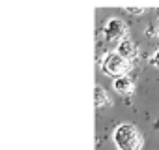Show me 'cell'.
<instances>
[{
	"label": "cell",
	"instance_id": "cell-1",
	"mask_svg": "<svg viewBox=\"0 0 159 150\" xmlns=\"http://www.w3.org/2000/svg\"><path fill=\"white\" fill-rule=\"evenodd\" d=\"M112 141L118 150H142L144 135L135 124H120L112 131Z\"/></svg>",
	"mask_w": 159,
	"mask_h": 150
},
{
	"label": "cell",
	"instance_id": "cell-2",
	"mask_svg": "<svg viewBox=\"0 0 159 150\" xmlns=\"http://www.w3.org/2000/svg\"><path fill=\"white\" fill-rule=\"evenodd\" d=\"M101 69L107 75H111L112 79H118V77H125V75H129V71L133 69V62L122 58L116 51H109L101 58Z\"/></svg>",
	"mask_w": 159,
	"mask_h": 150
},
{
	"label": "cell",
	"instance_id": "cell-3",
	"mask_svg": "<svg viewBox=\"0 0 159 150\" xmlns=\"http://www.w3.org/2000/svg\"><path fill=\"white\" fill-rule=\"evenodd\" d=\"M103 36H105V40L111 41V43L122 41L124 38H127V25H125V21L120 19V17H111V19H107L105 25H103Z\"/></svg>",
	"mask_w": 159,
	"mask_h": 150
},
{
	"label": "cell",
	"instance_id": "cell-4",
	"mask_svg": "<svg viewBox=\"0 0 159 150\" xmlns=\"http://www.w3.org/2000/svg\"><path fill=\"white\" fill-rule=\"evenodd\" d=\"M114 51H116L122 58H125V60H133V58H137V54H139V47H137V43H135L129 36L124 38L122 41H118Z\"/></svg>",
	"mask_w": 159,
	"mask_h": 150
},
{
	"label": "cell",
	"instance_id": "cell-5",
	"mask_svg": "<svg viewBox=\"0 0 159 150\" xmlns=\"http://www.w3.org/2000/svg\"><path fill=\"white\" fill-rule=\"evenodd\" d=\"M112 87L114 90L120 94V96H131L135 92V79L131 75H125V77H118L112 81Z\"/></svg>",
	"mask_w": 159,
	"mask_h": 150
},
{
	"label": "cell",
	"instance_id": "cell-6",
	"mask_svg": "<svg viewBox=\"0 0 159 150\" xmlns=\"http://www.w3.org/2000/svg\"><path fill=\"white\" fill-rule=\"evenodd\" d=\"M94 103H96L98 109H101V107H111V105H112L111 96L105 92V88H103L101 85H96V88H94Z\"/></svg>",
	"mask_w": 159,
	"mask_h": 150
},
{
	"label": "cell",
	"instance_id": "cell-7",
	"mask_svg": "<svg viewBox=\"0 0 159 150\" xmlns=\"http://www.w3.org/2000/svg\"><path fill=\"white\" fill-rule=\"evenodd\" d=\"M127 13H131V15H144L146 13V8H133V6H125L124 8Z\"/></svg>",
	"mask_w": 159,
	"mask_h": 150
},
{
	"label": "cell",
	"instance_id": "cell-8",
	"mask_svg": "<svg viewBox=\"0 0 159 150\" xmlns=\"http://www.w3.org/2000/svg\"><path fill=\"white\" fill-rule=\"evenodd\" d=\"M150 64H152L153 68H157V69H159V49L150 56Z\"/></svg>",
	"mask_w": 159,
	"mask_h": 150
},
{
	"label": "cell",
	"instance_id": "cell-9",
	"mask_svg": "<svg viewBox=\"0 0 159 150\" xmlns=\"http://www.w3.org/2000/svg\"><path fill=\"white\" fill-rule=\"evenodd\" d=\"M155 38H157V41H159V28H157V36H155Z\"/></svg>",
	"mask_w": 159,
	"mask_h": 150
},
{
	"label": "cell",
	"instance_id": "cell-10",
	"mask_svg": "<svg viewBox=\"0 0 159 150\" xmlns=\"http://www.w3.org/2000/svg\"><path fill=\"white\" fill-rule=\"evenodd\" d=\"M155 128H157V129H159V122H157V124H155Z\"/></svg>",
	"mask_w": 159,
	"mask_h": 150
}]
</instances>
